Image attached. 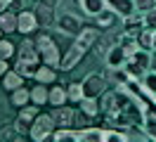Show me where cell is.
<instances>
[{"label": "cell", "mask_w": 156, "mask_h": 142, "mask_svg": "<svg viewBox=\"0 0 156 142\" xmlns=\"http://www.w3.org/2000/svg\"><path fill=\"white\" fill-rule=\"evenodd\" d=\"M36 50H38V57H40L43 64L59 69L62 57H59V50H57V45H55V40H52L48 33H40V36L36 38Z\"/></svg>", "instance_id": "cell-1"}, {"label": "cell", "mask_w": 156, "mask_h": 142, "mask_svg": "<svg viewBox=\"0 0 156 142\" xmlns=\"http://www.w3.org/2000/svg\"><path fill=\"white\" fill-rule=\"evenodd\" d=\"M55 128H57V123H55V118H52V114H38L36 121L31 123L29 135L36 142H45V140H52Z\"/></svg>", "instance_id": "cell-2"}, {"label": "cell", "mask_w": 156, "mask_h": 142, "mask_svg": "<svg viewBox=\"0 0 156 142\" xmlns=\"http://www.w3.org/2000/svg\"><path fill=\"white\" fill-rule=\"evenodd\" d=\"M107 78L99 74H88L85 78H83V83H80V88H83V97H102L104 95V90H107Z\"/></svg>", "instance_id": "cell-3"}, {"label": "cell", "mask_w": 156, "mask_h": 142, "mask_svg": "<svg viewBox=\"0 0 156 142\" xmlns=\"http://www.w3.org/2000/svg\"><path fill=\"white\" fill-rule=\"evenodd\" d=\"M55 24H57V28L64 33V36H78L80 28H83L80 19H78L73 12H59L57 19H55Z\"/></svg>", "instance_id": "cell-4"}, {"label": "cell", "mask_w": 156, "mask_h": 142, "mask_svg": "<svg viewBox=\"0 0 156 142\" xmlns=\"http://www.w3.org/2000/svg\"><path fill=\"white\" fill-rule=\"evenodd\" d=\"M38 104H26V107H19V116H17V121H14V130L17 133H26L31 130V123L36 121V116H38Z\"/></svg>", "instance_id": "cell-5"}, {"label": "cell", "mask_w": 156, "mask_h": 142, "mask_svg": "<svg viewBox=\"0 0 156 142\" xmlns=\"http://www.w3.org/2000/svg\"><path fill=\"white\" fill-rule=\"evenodd\" d=\"M85 52H88L85 47H80L78 43H73V45L66 50V55L62 57V62H59V69H62V71H71L73 66L80 64V59L85 57Z\"/></svg>", "instance_id": "cell-6"}, {"label": "cell", "mask_w": 156, "mask_h": 142, "mask_svg": "<svg viewBox=\"0 0 156 142\" xmlns=\"http://www.w3.org/2000/svg\"><path fill=\"white\" fill-rule=\"evenodd\" d=\"M36 28H38V17H36V12L24 9V12L17 14V31H19L21 36H31Z\"/></svg>", "instance_id": "cell-7"}, {"label": "cell", "mask_w": 156, "mask_h": 142, "mask_svg": "<svg viewBox=\"0 0 156 142\" xmlns=\"http://www.w3.org/2000/svg\"><path fill=\"white\" fill-rule=\"evenodd\" d=\"M52 118L57 123V128H71V126H73V118H76V111H73L71 107H66V104H62V107H55Z\"/></svg>", "instance_id": "cell-8"}, {"label": "cell", "mask_w": 156, "mask_h": 142, "mask_svg": "<svg viewBox=\"0 0 156 142\" xmlns=\"http://www.w3.org/2000/svg\"><path fill=\"white\" fill-rule=\"evenodd\" d=\"M97 40H99V28L97 26H83V28H80V33L76 36V43L80 47H85V50H90Z\"/></svg>", "instance_id": "cell-9"}, {"label": "cell", "mask_w": 156, "mask_h": 142, "mask_svg": "<svg viewBox=\"0 0 156 142\" xmlns=\"http://www.w3.org/2000/svg\"><path fill=\"white\" fill-rule=\"evenodd\" d=\"M128 62H130L133 66H137V69L144 74V71H149V69H151V50H144V47H140V50H137V52L130 57Z\"/></svg>", "instance_id": "cell-10"}, {"label": "cell", "mask_w": 156, "mask_h": 142, "mask_svg": "<svg viewBox=\"0 0 156 142\" xmlns=\"http://www.w3.org/2000/svg\"><path fill=\"white\" fill-rule=\"evenodd\" d=\"M95 19H97V28H99V31H107V28H114V26H116V21L121 17H118L114 9L104 7L99 14H95Z\"/></svg>", "instance_id": "cell-11"}, {"label": "cell", "mask_w": 156, "mask_h": 142, "mask_svg": "<svg viewBox=\"0 0 156 142\" xmlns=\"http://www.w3.org/2000/svg\"><path fill=\"white\" fill-rule=\"evenodd\" d=\"M107 7L114 9L118 17L123 19V17H128V14L135 12V0H107Z\"/></svg>", "instance_id": "cell-12"}, {"label": "cell", "mask_w": 156, "mask_h": 142, "mask_svg": "<svg viewBox=\"0 0 156 142\" xmlns=\"http://www.w3.org/2000/svg\"><path fill=\"white\" fill-rule=\"evenodd\" d=\"M126 62H128V55L123 52V47L118 45H114V47H109V52H107V66H126Z\"/></svg>", "instance_id": "cell-13"}, {"label": "cell", "mask_w": 156, "mask_h": 142, "mask_svg": "<svg viewBox=\"0 0 156 142\" xmlns=\"http://www.w3.org/2000/svg\"><path fill=\"white\" fill-rule=\"evenodd\" d=\"M33 78H36L38 83H43V85H52L57 81V69H55V66H48V64H40Z\"/></svg>", "instance_id": "cell-14"}, {"label": "cell", "mask_w": 156, "mask_h": 142, "mask_svg": "<svg viewBox=\"0 0 156 142\" xmlns=\"http://www.w3.org/2000/svg\"><path fill=\"white\" fill-rule=\"evenodd\" d=\"M19 59L21 62H40L38 50H36V40H24L19 45Z\"/></svg>", "instance_id": "cell-15"}, {"label": "cell", "mask_w": 156, "mask_h": 142, "mask_svg": "<svg viewBox=\"0 0 156 142\" xmlns=\"http://www.w3.org/2000/svg\"><path fill=\"white\" fill-rule=\"evenodd\" d=\"M21 85H24V76L19 74V71H14V69H10V71H7V74L2 76V88H5V90H17V88H21Z\"/></svg>", "instance_id": "cell-16"}, {"label": "cell", "mask_w": 156, "mask_h": 142, "mask_svg": "<svg viewBox=\"0 0 156 142\" xmlns=\"http://www.w3.org/2000/svg\"><path fill=\"white\" fill-rule=\"evenodd\" d=\"M78 104H80V111L85 114L88 118H95V116H99V111H102V109H99L97 97H83Z\"/></svg>", "instance_id": "cell-17"}, {"label": "cell", "mask_w": 156, "mask_h": 142, "mask_svg": "<svg viewBox=\"0 0 156 142\" xmlns=\"http://www.w3.org/2000/svg\"><path fill=\"white\" fill-rule=\"evenodd\" d=\"M0 28H2V33H14L17 31V14L10 9L0 12Z\"/></svg>", "instance_id": "cell-18"}, {"label": "cell", "mask_w": 156, "mask_h": 142, "mask_svg": "<svg viewBox=\"0 0 156 142\" xmlns=\"http://www.w3.org/2000/svg\"><path fill=\"white\" fill-rule=\"evenodd\" d=\"M66 102H69L66 90H64L62 85H52V88H50V100H48V104H52V107H62V104H66Z\"/></svg>", "instance_id": "cell-19"}, {"label": "cell", "mask_w": 156, "mask_h": 142, "mask_svg": "<svg viewBox=\"0 0 156 142\" xmlns=\"http://www.w3.org/2000/svg\"><path fill=\"white\" fill-rule=\"evenodd\" d=\"M78 140H83V142H104V130H102V128H83V130H78Z\"/></svg>", "instance_id": "cell-20"}, {"label": "cell", "mask_w": 156, "mask_h": 142, "mask_svg": "<svg viewBox=\"0 0 156 142\" xmlns=\"http://www.w3.org/2000/svg\"><path fill=\"white\" fill-rule=\"evenodd\" d=\"M38 66H40V62H17L14 64V71H19L24 78H33L36 76V71H38Z\"/></svg>", "instance_id": "cell-21"}, {"label": "cell", "mask_w": 156, "mask_h": 142, "mask_svg": "<svg viewBox=\"0 0 156 142\" xmlns=\"http://www.w3.org/2000/svg\"><path fill=\"white\" fill-rule=\"evenodd\" d=\"M140 85H142V90H144L149 97H156V71H144Z\"/></svg>", "instance_id": "cell-22"}, {"label": "cell", "mask_w": 156, "mask_h": 142, "mask_svg": "<svg viewBox=\"0 0 156 142\" xmlns=\"http://www.w3.org/2000/svg\"><path fill=\"white\" fill-rule=\"evenodd\" d=\"M31 102V90H26L24 85L21 88H17V90H12V104L19 109V107H26V104Z\"/></svg>", "instance_id": "cell-23"}, {"label": "cell", "mask_w": 156, "mask_h": 142, "mask_svg": "<svg viewBox=\"0 0 156 142\" xmlns=\"http://www.w3.org/2000/svg\"><path fill=\"white\" fill-rule=\"evenodd\" d=\"M48 100H50V90H48V85H43V83H38L33 90H31V102L33 104H48Z\"/></svg>", "instance_id": "cell-24"}, {"label": "cell", "mask_w": 156, "mask_h": 142, "mask_svg": "<svg viewBox=\"0 0 156 142\" xmlns=\"http://www.w3.org/2000/svg\"><path fill=\"white\" fill-rule=\"evenodd\" d=\"M80 7H83L85 14L95 17V14H99L102 9L107 7V0H83V2H80Z\"/></svg>", "instance_id": "cell-25"}, {"label": "cell", "mask_w": 156, "mask_h": 142, "mask_svg": "<svg viewBox=\"0 0 156 142\" xmlns=\"http://www.w3.org/2000/svg\"><path fill=\"white\" fill-rule=\"evenodd\" d=\"M154 33H156V31L142 26V31L137 33V43H140V47H144V50H151V52H154Z\"/></svg>", "instance_id": "cell-26"}, {"label": "cell", "mask_w": 156, "mask_h": 142, "mask_svg": "<svg viewBox=\"0 0 156 142\" xmlns=\"http://www.w3.org/2000/svg\"><path fill=\"white\" fill-rule=\"evenodd\" d=\"M52 140H55V142L78 140V130H71V128H55V133H52Z\"/></svg>", "instance_id": "cell-27"}, {"label": "cell", "mask_w": 156, "mask_h": 142, "mask_svg": "<svg viewBox=\"0 0 156 142\" xmlns=\"http://www.w3.org/2000/svg\"><path fill=\"white\" fill-rule=\"evenodd\" d=\"M128 140V128L118 130V128H109L104 130V142H126Z\"/></svg>", "instance_id": "cell-28"}, {"label": "cell", "mask_w": 156, "mask_h": 142, "mask_svg": "<svg viewBox=\"0 0 156 142\" xmlns=\"http://www.w3.org/2000/svg\"><path fill=\"white\" fill-rule=\"evenodd\" d=\"M14 52H17V45H14L12 40H7V38H5V40L0 38V59H7V62H10L12 57H14Z\"/></svg>", "instance_id": "cell-29"}, {"label": "cell", "mask_w": 156, "mask_h": 142, "mask_svg": "<svg viewBox=\"0 0 156 142\" xmlns=\"http://www.w3.org/2000/svg\"><path fill=\"white\" fill-rule=\"evenodd\" d=\"M36 17H38V24H43V26H50V24H52V21H55V9H48V7H38V14H36Z\"/></svg>", "instance_id": "cell-30"}, {"label": "cell", "mask_w": 156, "mask_h": 142, "mask_svg": "<svg viewBox=\"0 0 156 142\" xmlns=\"http://www.w3.org/2000/svg\"><path fill=\"white\" fill-rule=\"evenodd\" d=\"M66 95H69V102H80L83 100V88H80V83H69L66 88Z\"/></svg>", "instance_id": "cell-31"}, {"label": "cell", "mask_w": 156, "mask_h": 142, "mask_svg": "<svg viewBox=\"0 0 156 142\" xmlns=\"http://www.w3.org/2000/svg\"><path fill=\"white\" fill-rule=\"evenodd\" d=\"M142 26H144V28H151V31H156V7L142 14Z\"/></svg>", "instance_id": "cell-32"}, {"label": "cell", "mask_w": 156, "mask_h": 142, "mask_svg": "<svg viewBox=\"0 0 156 142\" xmlns=\"http://www.w3.org/2000/svg\"><path fill=\"white\" fill-rule=\"evenodd\" d=\"M156 7V0H135V12L137 14H144L149 9Z\"/></svg>", "instance_id": "cell-33"}, {"label": "cell", "mask_w": 156, "mask_h": 142, "mask_svg": "<svg viewBox=\"0 0 156 142\" xmlns=\"http://www.w3.org/2000/svg\"><path fill=\"white\" fill-rule=\"evenodd\" d=\"M40 2V7H48V9H57L59 5V0H38Z\"/></svg>", "instance_id": "cell-34"}, {"label": "cell", "mask_w": 156, "mask_h": 142, "mask_svg": "<svg viewBox=\"0 0 156 142\" xmlns=\"http://www.w3.org/2000/svg\"><path fill=\"white\" fill-rule=\"evenodd\" d=\"M10 71V66H7V59H0V78Z\"/></svg>", "instance_id": "cell-35"}, {"label": "cell", "mask_w": 156, "mask_h": 142, "mask_svg": "<svg viewBox=\"0 0 156 142\" xmlns=\"http://www.w3.org/2000/svg\"><path fill=\"white\" fill-rule=\"evenodd\" d=\"M151 66L156 69V50H154V55H151Z\"/></svg>", "instance_id": "cell-36"}, {"label": "cell", "mask_w": 156, "mask_h": 142, "mask_svg": "<svg viewBox=\"0 0 156 142\" xmlns=\"http://www.w3.org/2000/svg\"><path fill=\"white\" fill-rule=\"evenodd\" d=\"M154 50H156V33H154Z\"/></svg>", "instance_id": "cell-37"}, {"label": "cell", "mask_w": 156, "mask_h": 142, "mask_svg": "<svg viewBox=\"0 0 156 142\" xmlns=\"http://www.w3.org/2000/svg\"><path fill=\"white\" fill-rule=\"evenodd\" d=\"M0 38H2V28H0Z\"/></svg>", "instance_id": "cell-38"}, {"label": "cell", "mask_w": 156, "mask_h": 142, "mask_svg": "<svg viewBox=\"0 0 156 142\" xmlns=\"http://www.w3.org/2000/svg\"><path fill=\"white\" fill-rule=\"evenodd\" d=\"M78 2H83V0H78Z\"/></svg>", "instance_id": "cell-39"}, {"label": "cell", "mask_w": 156, "mask_h": 142, "mask_svg": "<svg viewBox=\"0 0 156 142\" xmlns=\"http://www.w3.org/2000/svg\"><path fill=\"white\" fill-rule=\"evenodd\" d=\"M7 2H12V0H7Z\"/></svg>", "instance_id": "cell-40"}]
</instances>
